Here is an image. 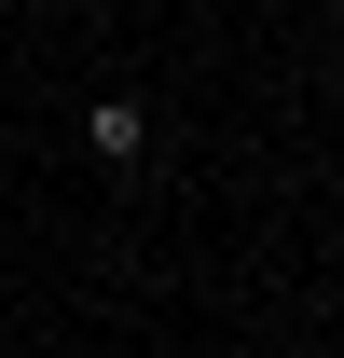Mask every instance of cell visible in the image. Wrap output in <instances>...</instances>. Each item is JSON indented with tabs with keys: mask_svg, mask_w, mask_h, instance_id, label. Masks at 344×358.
I'll list each match as a JSON object with an SVG mask.
<instances>
[{
	"mask_svg": "<svg viewBox=\"0 0 344 358\" xmlns=\"http://www.w3.org/2000/svg\"><path fill=\"white\" fill-rule=\"evenodd\" d=\"M83 152H96V166H152V110H138V96H83Z\"/></svg>",
	"mask_w": 344,
	"mask_h": 358,
	"instance_id": "1",
	"label": "cell"
}]
</instances>
